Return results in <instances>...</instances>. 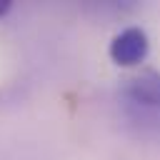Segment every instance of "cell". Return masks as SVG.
<instances>
[{"label": "cell", "mask_w": 160, "mask_h": 160, "mask_svg": "<svg viewBox=\"0 0 160 160\" xmlns=\"http://www.w3.org/2000/svg\"><path fill=\"white\" fill-rule=\"evenodd\" d=\"M120 102L135 110H160V70L140 68L130 75L120 90Z\"/></svg>", "instance_id": "obj_1"}, {"label": "cell", "mask_w": 160, "mask_h": 160, "mask_svg": "<svg viewBox=\"0 0 160 160\" xmlns=\"http://www.w3.org/2000/svg\"><path fill=\"white\" fill-rule=\"evenodd\" d=\"M148 52H150V40L140 25H128L118 30L108 45V55L118 68H140Z\"/></svg>", "instance_id": "obj_2"}, {"label": "cell", "mask_w": 160, "mask_h": 160, "mask_svg": "<svg viewBox=\"0 0 160 160\" xmlns=\"http://www.w3.org/2000/svg\"><path fill=\"white\" fill-rule=\"evenodd\" d=\"M12 10V0H0V18H5Z\"/></svg>", "instance_id": "obj_3"}]
</instances>
